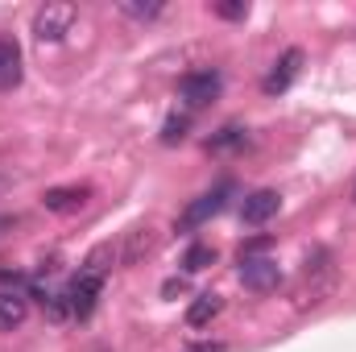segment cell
<instances>
[{
    "mask_svg": "<svg viewBox=\"0 0 356 352\" xmlns=\"http://www.w3.org/2000/svg\"><path fill=\"white\" fill-rule=\"evenodd\" d=\"M336 282H340V265H336V253L332 249H311L298 273H294V286H290V298L298 311H315L323 307L332 294H336Z\"/></svg>",
    "mask_w": 356,
    "mask_h": 352,
    "instance_id": "cell-1",
    "label": "cell"
},
{
    "mask_svg": "<svg viewBox=\"0 0 356 352\" xmlns=\"http://www.w3.org/2000/svg\"><path fill=\"white\" fill-rule=\"evenodd\" d=\"M75 17H79L75 4H58V0H50V4H42V8L33 13V38H38V42H63V38L71 33Z\"/></svg>",
    "mask_w": 356,
    "mask_h": 352,
    "instance_id": "cell-2",
    "label": "cell"
},
{
    "mask_svg": "<svg viewBox=\"0 0 356 352\" xmlns=\"http://www.w3.org/2000/svg\"><path fill=\"white\" fill-rule=\"evenodd\" d=\"M220 88H224L220 71H191V75H182L178 95H182V104H186V108H207V104L220 95Z\"/></svg>",
    "mask_w": 356,
    "mask_h": 352,
    "instance_id": "cell-3",
    "label": "cell"
},
{
    "mask_svg": "<svg viewBox=\"0 0 356 352\" xmlns=\"http://www.w3.org/2000/svg\"><path fill=\"white\" fill-rule=\"evenodd\" d=\"M99 290H104V278L99 273H88L79 269V278L67 286V303H71V319H88L99 303Z\"/></svg>",
    "mask_w": 356,
    "mask_h": 352,
    "instance_id": "cell-4",
    "label": "cell"
},
{
    "mask_svg": "<svg viewBox=\"0 0 356 352\" xmlns=\"http://www.w3.org/2000/svg\"><path fill=\"white\" fill-rule=\"evenodd\" d=\"M228 195H232V182H220L216 191H207V195H199L195 203H186V211H182V228H199V224H207L216 211H224V203H228Z\"/></svg>",
    "mask_w": 356,
    "mask_h": 352,
    "instance_id": "cell-5",
    "label": "cell"
},
{
    "mask_svg": "<svg viewBox=\"0 0 356 352\" xmlns=\"http://www.w3.org/2000/svg\"><path fill=\"white\" fill-rule=\"evenodd\" d=\"M88 199H91V186H50L42 195V207L54 211V216H75V211L88 207Z\"/></svg>",
    "mask_w": 356,
    "mask_h": 352,
    "instance_id": "cell-6",
    "label": "cell"
},
{
    "mask_svg": "<svg viewBox=\"0 0 356 352\" xmlns=\"http://www.w3.org/2000/svg\"><path fill=\"white\" fill-rule=\"evenodd\" d=\"M298 67H302V50H298V46H290V50L273 63V71L261 79V91H266V95H282V91L298 79Z\"/></svg>",
    "mask_w": 356,
    "mask_h": 352,
    "instance_id": "cell-7",
    "label": "cell"
},
{
    "mask_svg": "<svg viewBox=\"0 0 356 352\" xmlns=\"http://www.w3.org/2000/svg\"><path fill=\"white\" fill-rule=\"evenodd\" d=\"M241 282L249 290H273L282 282V265L273 257H241Z\"/></svg>",
    "mask_w": 356,
    "mask_h": 352,
    "instance_id": "cell-8",
    "label": "cell"
},
{
    "mask_svg": "<svg viewBox=\"0 0 356 352\" xmlns=\"http://www.w3.org/2000/svg\"><path fill=\"white\" fill-rule=\"evenodd\" d=\"M277 207H282V195H277V191H253V195H245V203H241V220L253 224V228H261V224H269V220L277 216Z\"/></svg>",
    "mask_w": 356,
    "mask_h": 352,
    "instance_id": "cell-9",
    "label": "cell"
},
{
    "mask_svg": "<svg viewBox=\"0 0 356 352\" xmlns=\"http://www.w3.org/2000/svg\"><path fill=\"white\" fill-rule=\"evenodd\" d=\"M149 249H154V228H149V224H137V228H129V232L120 237L116 257H120V265H137Z\"/></svg>",
    "mask_w": 356,
    "mask_h": 352,
    "instance_id": "cell-10",
    "label": "cell"
},
{
    "mask_svg": "<svg viewBox=\"0 0 356 352\" xmlns=\"http://www.w3.org/2000/svg\"><path fill=\"white\" fill-rule=\"evenodd\" d=\"M25 315H29V298L21 290H0V332L21 328Z\"/></svg>",
    "mask_w": 356,
    "mask_h": 352,
    "instance_id": "cell-11",
    "label": "cell"
},
{
    "mask_svg": "<svg viewBox=\"0 0 356 352\" xmlns=\"http://www.w3.org/2000/svg\"><path fill=\"white\" fill-rule=\"evenodd\" d=\"M21 83V46L13 38H0V91Z\"/></svg>",
    "mask_w": 356,
    "mask_h": 352,
    "instance_id": "cell-12",
    "label": "cell"
},
{
    "mask_svg": "<svg viewBox=\"0 0 356 352\" xmlns=\"http://www.w3.org/2000/svg\"><path fill=\"white\" fill-rule=\"evenodd\" d=\"M220 307H224V298L211 294V290H203V294H195V303L186 307V323H191V328H203V323H211V319L220 315Z\"/></svg>",
    "mask_w": 356,
    "mask_h": 352,
    "instance_id": "cell-13",
    "label": "cell"
},
{
    "mask_svg": "<svg viewBox=\"0 0 356 352\" xmlns=\"http://www.w3.org/2000/svg\"><path fill=\"white\" fill-rule=\"evenodd\" d=\"M245 141H249V133L236 129V125H228V129H220V133L207 141V150H216V154H232V150H241Z\"/></svg>",
    "mask_w": 356,
    "mask_h": 352,
    "instance_id": "cell-14",
    "label": "cell"
},
{
    "mask_svg": "<svg viewBox=\"0 0 356 352\" xmlns=\"http://www.w3.org/2000/svg\"><path fill=\"white\" fill-rule=\"evenodd\" d=\"M211 262H216V249H211V245H191L186 257H182V269H186V273H199V269H207Z\"/></svg>",
    "mask_w": 356,
    "mask_h": 352,
    "instance_id": "cell-15",
    "label": "cell"
},
{
    "mask_svg": "<svg viewBox=\"0 0 356 352\" xmlns=\"http://www.w3.org/2000/svg\"><path fill=\"white\" fill-rule=\"evenodd\" d=\"M120 13H129V17H137V21H154V17H162V0H149V4L120 0Z\"/></svg>",
    "mask_w": 356,
    "mask_h": 352,
    "instance_id": "cell-16",
    "label": "cell"
},
{
    "mask_svg": "<svg viewBox=\"0 0 356 352\" xmlns=\"http://www.w3.org/2000/svg\"><path fill=\"white\" fill-rule=\"evenodd\" d=\"M211 13L224 17V21H245V17H249V4H245V0H216Z\"/></svg>",
    "mask_w": 356,
    "mask_h": 352,
    "instance_id": "cell-17",
    "label": "cell"
},
{
    "mask_svg": "<svg viewBox=\"0 0 356 352\" xmlns=\"http://www.w3.org/2000/svg\"><path fill=\"white\" fill-rule=\"evenodd\" d=\"M186 125H191L186 116H170V120H166V129H162V141H166V145L182 141V137H186Z\"/></svg>",
    "mask_w": 356,
    "mask_h": 352,
    "instance_id": "cell-18",
    "label": "cell"
}]
</instances>
